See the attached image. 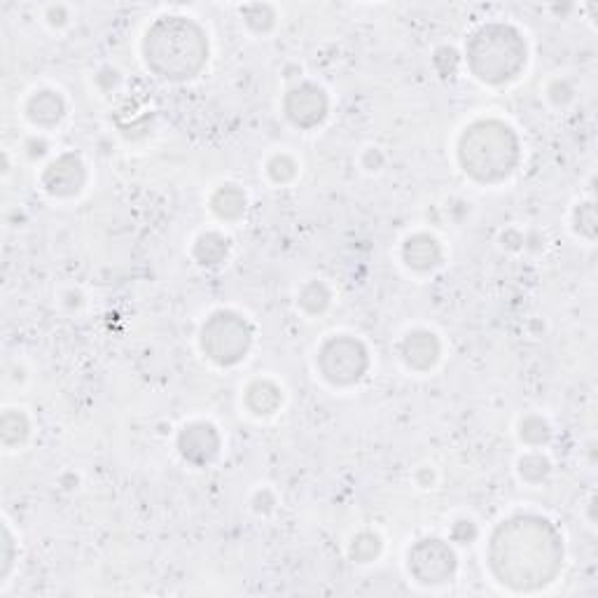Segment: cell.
Wrapping results in <instances>:
<instances>
[{
  "label": "cell",
  "mask_w": 598,
  "mask_h": 598,
  "mask_svg": "<svg viewBox=\"0 0 598 598\" xmlns=\"http://www.w3.org/2000/svg\"><path fill=\"white\" fill-rule=\"evenodd\" d=\"M493 568L503 577V582L514 584L526 556L528 582L545 584L556 573L561 559L559 538L549 521L538 517H519L500 526L493 538Z\"/></svg>",
  "instance_id": "1"
},
{
  "label": "cell",
  "mask_w": 598,
  "mask_h": 598,
  "mask_svg": "<svg viewBox=\"0 0 598 598\" xmlns=\"http://www.w3.org/2000/svg\"><path fill=\"white\" fill-rule=\"evenodd\" d=\"M206 54L204 33L183 17L159 19L145 38L148 66L169 80L192 78L204 66Z\"/></svg>",
  "instance_id": "2"
},
{
  "label": "cell",
  "mask_w": 598,
  "mask_h": 598,
  "mask_svg": "<svg viewBox=\"0 0 598 598\" xmlns=\"http://www.w3.org/2000/svg\"><path fill=\"white\" fill-rule=\"evenodd\" d=\"M461 162L477 180H500L517 164V138L500 122H479L461 138Z\"/></svg>",
  "instance_id": "3"
},
{
  "label": "cell",
  "mask_w": 598,
  "mask_h": 598,
  "mask_svg": "<svg viewBox=\"0 0 598 598\" xmlns=\"http://www.w3.org/2000/svg\"><path fill=\"white\" fill-rule=\"evenodd\" d=\"M468 59L477 78L505 82L514 78L526 64V45L521 43L519 33L507 26H484L470 40Z\"/></svg>",
  "instance_id": "4"
},
{
  "label": "cell",
  "mask_w": 598,
  "mask_h": 598,
  "mask_svg": "<svg viewBox=\"0 0 598 598\" xmlns=\"http://www.w3.org/2000/svg\"><path fill=\"white\" fill-rule=\"evenodd\" d=\"M250 344V330L239 316L220 311L201 330V346L208 358L220 365H232L243 358Z\"/></svg>",
  "instance_id": "5"
},
{
  "label": "cell",
  "mask_w": 598,
  "mask_h": 598,
  "mask_svg": "<svg viewBox=\"0 0 598 598\" xmlns=\"http://www.w3.org/2000/svg\"><path fill=\"white\" fill-rule=\"evenodd\" d=\"M321 367L325 377L335 384H351L363 377L367 353L363 344L353 342V339H332L321 353Z\"/></svg>",
  "instance_id": "6"
},
{
  "label": "cell",
  "mask_w": 598,
  "mask_h": 598,
  "mask_svg": "<svg viewBox=\"0 0 598 598\" xmlns=\"http://www.w3.org/2000/svg\"><path fill=\"white\" fill-rule=\"evenodd\" d=\"M409 568L421 582H444L454 570V554L440 540H423L409 554Z\"/></svg>",
  "instance_id": "7"
},
{
  "label": "cell",
  "mask_w": 598,
  "mask_h": 598,
  "mask_svg": "<svg viewBox=\"0 0 598 598\" xmlns=\"http://www.w3.org/2000/svg\"><path fill=\"white\" fill-rule=\"evenodd\" d=\"M325 96L321 89L304 85L295 89L288 96V115L295 124H302V127H311V124L321 122L325 115Z\"/></svg>",
  "instance_id": "8"
},
{
  "label": "cell",
  "mask_w": 598,
  "mask_h": 598,
  "mask_svg": "<svg viewBox=\"0 0 598 598\" xmlns=\"http://www.w3.org/2000/svg\"><path fill=\"white\" fill-rule=\"evenodd\" d=\"M180 451L187 461L192 463H206L211 461L218 451V435L206 423H197V426L185 428V433L180 435Z\"/></svg>",
  "instance_id": "9"
},
{
  "label": "cell",
  "mask_w": 598,
  "mask_h": 598,
  "mask_svg": "<svg viewBox=\"0 0 598 598\" xmlns=\"http://www.w3.org/2000/svg\"><path fill=\"white\" fill-rule=\"evenodd\" d=\"M82 180H85V171H82L80 159L75 157H61L59 162H54L45 173V185L52 194H73L80 190Z\"/></svg>",
  "instance_id": "10"
},
{
  "label": "cell",
  "mask_w": 598,
  "mask_h": 598,
  "mask_svg": "<svg viewBox=\"0 0 598 598\" xmlns=\"http://www.w3.org/2000/svg\"><path fill=\"white\" fill-rule=\"evenodd\" d=\"M402 353H405L409 365L426 370V367L435 365L440 346H437V339L435 335H430V332H414V335L407 337L405 346H402Z\"/></svg>",
  "instance_id": "11"
},
{
  "label": "cell",
  "mask_w": 598,
  "mask_h": 598,
  "mask_svg": "<svg viewBox=\"0 0 598 598\" xmlns=\"http://www.w3.org/2000/svg\"><path fill=\"white\" fill-rule=\"evenodd\" d=\"M405 257L409 267L430 269L440 260V248H437L435 239H430V236H414V239L407 241Z\"/></svg>",
  "instance_id": "12"
},
{
  "label": "cell",
  "mask_w": 598,
  "mask_h": 598,
  "mask_svg": "<svg viewBox=\"0 0 598 598\" xmlns=\"http://www.w3.org/2000/svg\"><path fill=\"white\" fill-rule=\"evenodd\" d=\"M64 115V101L54 92H40L29 103V117L36 124H54Z\"/></svg>",
  "instance_id": "13"
},
{
  "label": "cell",
  "mask_w": 598,
  "mask_h": 598,
  "mask_svg": "<svg viewBox=\"0 0 598 598\" xmlns=\"http://www.w3.org/2000/svg\"><path fill=\"white\" fill-rule=\"evenodd\" d=\"M213 206H222L218 211L222 218H239L243 208H246V197L239 190H234V185H227L225 190L215 194Z\"/></svg>",
  "instance_id": "14"
},
{
  "label": "cell",
  "mask_w": 598,
  "mask_h": 598,
  "mask_svg": "<svg viewBox=\"0 0 598 598\" xmlns=\"http://www.w3.org/2000/svg\"><path fill=\"white\" fill-rule=\"evenodd\" d=\"M227 255V241L218 234L201 236L197 243V257L201 264H218Z\"/></svg>",
  "instance_id": "15"
}]
</instances>
